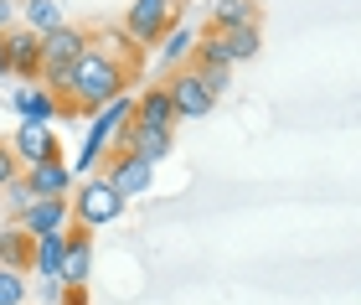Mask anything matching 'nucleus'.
<instances>
[{
	"mask_svg": "<svg viewBox=\"0 0 361 305\" xmlns=\"http://www.w3.org/2000/svg\"><path fill=\"white\" fill-rule=\"evenodd\" d=\"M6 145H11V155L21 160V171H26V166H37V160H52L57 155V135L47 130V124H21Z\"/></svg>",
	"mask_w": 361,
	"mask_h": 305,
	"instance_id": "obj_12",
	"label": "nucleus"
},
{
	"mask_svg": "<svg viewBox=\"0 0 361 305\" xmlns=\"http://www.w3.org/2000/svg\"><path fill=\"white\" fill-rule=\"evenodd\" d=\"M62 249H68V233H47V238H37V264H31V275H37V280H57Z\"/></svg>",
	"mask_w": 361,
	"mask_h": 305,
	"instance_id": "obj_17",
	"label": "nucleus"
},
{
	"mask_svg": "<svg viewBox=\"0 0 361 305\" xmlns=\"http://www.w3.org/2000/svg\"><path fill=\"white\" fill-rule=\"evenodd\" d=\"M26 275H16V269H0V305H26Z\"/></svg>",
	"mask_w": 361,
	"mask_h": 305,
	"instance_id": "obj_21",
	"label": "nucleus"
},
{
	"mask_svg": "<svg viewBox=\"0 0 361 305\" xmlns=\"http://www.w3.org/2000/svg\"><path fill=\"white\" fill-rule=\"evenodd\" d=\"M129 83H135V57H119L104 37L88 31V47H83V57H78V68L68 78V93H62V114H98Z\"/></svg>",
	"mask_w": 361,
	"mask_h": 305,
	"instance_id": "obj_1",
	"label": "nucleus"
},
{
	"mask_svg": "<svg viewBox=\"0 0 361 305\" xmlns=\"http://www.w3.org/2000/svg\"><path fill=\"white\" fill-rule=\"evenodd\" d=\"M42 285V300H62V280H37Z\"/></svg>",
	"mask_w": 361,
	"mask_h": 305,
	"instance_id": "obj_24",
	"label": "nucleus"
},
{
	"mask_svg": "<svg viewBox=\"0 0 361 305\" xmlns=\"http://www.w3.org/2000/svg\"><path fill=\"white\" fill-rule=\"evenodd\" d=\"M114 145L119 150H129V155H140L145 166H160V160L171 155V145H176V135L171 130H135V124H129V130L114 140Z\"/></svg>",
	"mask_w": 361,
	"mask_h": 305,
	"instance_id": "obj_13",
	"label": "nucleus"
},
{
	"mask_svg": "<svg viewBox=\"0 0 361 305\" xmlns=\"http://www.w3.org/2000/svg\"><path fill=\"white\" fill-rule=\"evenodd\" d=\"M21 181H26L31 197H68V191H73V171H68V160H62V155H52V160L26 166Z\"/></svg>",
	"mask_w": 361,
	"mask_h": 305,
	"instance_id": "obj_10",
	"label": "nucleus"
},
{
	"mask_svg": "<svg viewBox=\"0 0 361 305\" xmlns=\"http://www.w3.org/2000/svg\"><path fill=\"white\" fill-rule=\"evenodd\" d=\"M166 99H171V114L176 119H207L212 114V93H207V83H202V73L196 68H180L171 83H166Z\"/></svg>",
	"mask_w": 361,
	"mask_h": 305,
	"instance_id": "obj_8",
	"label": "nucleus"
},
{
	"mask_svg": "<svg viewBox=\"0 0 361 305\" xmlns=\"http://www.w3.org/2000/svg\"><path fill=\"white\" fill-rule=\"evenodd\" d=\"M135 130H171L176 124V114H171V99H166V83L160 88H145V93H135Z\"/></svg>",
	"mask_w": 361,
	"mask_h": 305,
	"instance_id": "obj_14",
	"label": "nucleus"
},
{
	"mask_svg": "<svg viewBox=\"0 0 361 305\" xmlns=\"http://www.w3.org/2000/svg\"><path fill=\"white\" fill-rule=\"evenodd\" d=\"M16 228H21L26 238L68 233L73 228V207H68V197H31L21 213H16Z\"/></svg>",
	"mask_w": 361,
	"mask_h": 305,
	"instance_id": "obj_7",
	"label": "nucleus"
},
{
	"mask_svg": "<svg viewBox=\"0 0 361 305\" xmlns=\"http://www.w3.org/2000/svg\"><path fill=\"white\" fill-rule=\"evenodd\" d=\"M88 269H93V238L83 228H68V249H62V269H57L62 290H83Z\"/></svg>",
	"mask_w": 361,
	"mask_h": 305,
	"instance_id": "obj_9",
	"label": "nucleus"
},
{
	"mask_svg": "<svg viewBox=\"0 0 361 305\" xmlns=\"http://www.w3.org/2000/svg\"><path fill=\"white\" fill-rule=\"evenodd\" d=\"M83 47H88V31L73 26V21H62L57 31L42 37V73H37V83L52 88L57 104H62V93H68V78L78 68V57H83Z\"/></svg>",
	"mask_w": 361,
	"mask_h": 305,
	"instance_id": "obj_2",
	"label": "nucleus"
},
{
	"mask_svg": "<svg viewBox=\"0 0 361 305\" xmlns=\"http://www.w3.org/2000/svg\"><path fill=\"white\" fill-rule=\"evenodd\" d=\"M238 26H258V6L253 0H217L212 6V31H238Z\"/></svg>",
	"mask_w": 361,
	"mask_h": 305,
	"instance_id": "obj_16",
	"label": "nucleus"
},
{
	"mask_svg": "<svg viewBox=\"0 0 361 305\" xmlns=\"http://www.w3.org/2000/svg\"><path fill=\"white\" fill-rule=\"evenodd\" d=\"M16 176H21V160L11 155V145H6V140H0V191H6V186L16 181Z\"/></svg>",
	"mask_w": 361,
	"mask_h": 305,
	"instance_id": "obj_22",
	"label": "nucleus"
},
{
	"mask_svg": "<svg viewBox=\"0 0 361 305\" xmlns=\"http://www.w3.org/2000/svg\"><path fill=\"white\" fill-rule=\"evenodd\" d=\"M176 16H180V0H135L124 11V37L140 47H160L166 31L176 26Z\"/></svg>",
	"mask_w": 361,
	"mask_h": 305,
	"instance_id": "obj_4",
	"label": "nucleus"
},
{
	"mask_svg": "<svg viewBox=\"0 0 361 305\" xmlns=\"http://www.w3.org/2000/svg\"><path fill=\"white\" fill-rule=\"evenodd\" d=\"M11 16H16V6H11V0H0V31H11Z\"/></svg>",
	"mask_w": 361,
	"mask_h": 305,
	"instance_id": "obj_25",
	"label": "nucleus"
},
{
	"mask_svg": "<svg viewBox=\"0 0 361 305\" xmlns=\"http://www.w3.org/2000/svg\"><path fill=\"white\" fill-rule=\"evenodd\" d=\"M62 305H88V295L83 290H62Z\"/></svg>",
	"mask_w": 361,
	"mask_h": 305,
	"instance_id": "obj_26",
	"label": "nucleus"
},
{
	"mask_svg": "<svg viewBox=\"0 0 361 305\" xmlns=\"http://www.w3.org/2000/svg\"><path fill=\"white\" fill-rule=\"evenodd\" d=\"M6 202H11V207H16V213H21V207H26V202H31V191H26V181H21V176H16V181H11V186H6Z\"/></svg>",
	"mask_w": 361,
	"mask_h": 305,
	"instance_id": "obj_23",
	"label": "nucleus"
},
{
	"mask_svg": "<svg viewBox=\"0 0 361 305\" xmlns=\"http://www.w3.org/2000/svg\"><path fill=\"white\" fill-rule=\"evenodd\" d=\"M21 21H26V31L47 37V31L62 26V6H57V0H21Z\"/></svg>",
	"mask_w": 361,
	"mask_h": 305,
	"instance_id": "obj_18",
	"label": "nucleus"
},
{
	"mask_svg": "<svg viewBox=\"0 0 361 305\" xmlns=\"http://www.w3.org/2000/svg\"><path fill=\"white\" fill-rule=\"evenodd\" d=\"M191 47H196L191 31H186V26H171V31H166V42H160V57H166V62H186V57H191Z\"/></svg>",
	"mask_w": 361,
	"mask_h": 305,
	"instance_id": "obj_20",
	"label": "nucleus"
},
{
	"mask_svg": "<svg viewBox=\"0 0 361 305\" xmlns=\"http://www.w3.org/2000/svg\"><path fill=\"white\" fill-rule=\"evenodd\" d=\"M37 264V238H26L21 228H0V269H16V275H31Z\"/></svg>",
	"mask_w": 361,
	"mask_h": 305,
	"instance_id": "obj_15",
	"label": "nucleus"
},
{
	"mask_svg": "<svg viewBox=\"0 0 361 305\" xmlns=\"http://www.w3.org/2000/svg\"><path fill=\"white\" fill-rule=\"evenodd\" d=\"M217 37H222V52H227V62H248V57H258V47H264V37H258V26L217 31Z\"/></svg>",
	"mask_w": 361,
	"mask_h": 305,
	"instance_id": "obj_19",
	"label": "nucleus"
},
{
	"mask_svg": "<svg viewBox=\"0 0 361 305\" xmlns=\"http://www.w3.org/2000/svg\"><path fill=\"white\" fill-rule=\"evenodd\" d=\"M0 52H6V78L37 83V73H42V37L37 31H26V26L0 31Z\"/></svg>",
	"mask_w": 361,
	"mask_h": 305,
	"instance_id": "obj_6",
	"label": "nucleus"
},
{
	"mask_svg": "<svg viewBox=\"0 0 361 305\" xmlns=\"http://www.w3.org/2000/svg\"><path fill=\"white\" fill-rule=\"evenodd\" d=\"M104 181L129 202V197H145V191H150L155 166H145L140 155H129V150H119V145H109V150H104Z\"/></svg>",
	"mask_w": 361,
	"mask_h": 305,
	"instance_id": "obj_5",
	"label": "nucleus"
},
{
	"mask_svg": "<svg viewBox=\"0 0 361 305\" xmlns=\"http://www.w3.org/2000/svg\"><path fill=\"white\" fill-rule=\"evenodd\" d=\"M253 6H258V0H253Z\"/></svg>",
	"mask_w": 361,
	"mask_h": 305,
	"instance_id": "obj_27",
	"label": "nucleus"
},
{
	"mask_svg": "<svg viewBox=\"0 0 361 305\" xmlns=\"http://www.w3.org/2000/svg\"><path fill=\"white\" fill-rule=\"evenodd\" d=\"M11 104H16V114H21V124H52L62 114L57 93L42 88V83H21V88L11 93Z\"/></svg>",
	"mask_w": 361,
	"mask_h": 305,
	"instance_id": "obj_11",
	"label": "nucleus"
},
{
	"mask_svg": "<svg viewBox=\"0 0 361 305\" xmlns=\"http://www.w3.org/2000/svg\"><path fill=\"white\" fill-rule=\"evenodd\" d=\"M73 207V228H83V233H93V228H109V222H119V213H124V197L114 191L104 176H88L83 186H78V197L68 202Z\"/></svg>",
	"mask_w": 361,
	"mask_h": 305,
	"instance_id": "obj_3",
	"label": "nucleus"
}]
</instances>
